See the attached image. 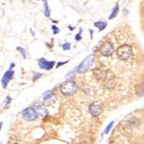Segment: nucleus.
Wrapping results in <instances>:
<instances>
[{"label":"nucleus","instance_id":"f257e3e1","mask_svg":"<svg viewBox=\"0 0 144 144\" xmlns=\"http://www.w3.org/2000/svg\"><path fill=\"white\" fill-rule=\"evenodd\" d=\"M94 61H95V55L94 54H89L76 67V72L80 74L86 73L92 66V65L94 64Z\"/></svg>","mask_w":144,"mask_h":144},{"label":"nucleus","instance_id":"f03ea898","mask_svg":"<svg viewBox=\"0 0 144 144\" xmlns=\"http://www.w3.org/2000/svg\"><path fill=\"white\" fill-rule=\"evenodd\" d=\"M61 91L63 95L65 96H72L77 91V85L74 81L72 79L65 81L62 85L61 86Z\"/></svg>","mask_w":144,"mask_h":144},{"label":"nucleus","instance_id":"7ed1b4c3","mask_svg":"<svg viewBox=\"0 0 144 144\" xmlns=\"http://www.w3.org/2000/svg\"><path fill=\"white\" fill-rule=\"evenodd\" d=\"M116 54H117L118 58L122 61H127L133 55V49L130 45L124 44L117 48Z\"/></svg>","mask_w":144,"mask_h":144},{"label":"nucleus","instance_id":"20e7f679","mask_svg":"<svg viewBox=\"0 0 144 144\" xmlns=\"http://www.w3.org/2000/svg\"><path fill=\"white\" fill-rule=\"evenodd\" d=\"M99 52L102 55L104 56H111L114 53V46L113 44L111 43V41H105L102 46L100 47V49H99Z\"/></svg>","mask_w":144,"mask_h":144},{"label":"nucleus","instance_id":"39448f33","mask_svg":"<svg viewBox=\"0 0 144 144\" xmlns=\"http://www.w3.org/2000/svg\"><path fill=\"white\" fill-rule=\"evenodd\" d=\"M21 114H22V116H23V118L24 119V120L29 121V122L35 121L37 118V116H38L37 113L36 112V111H35V109L31 108V107L26 108L25 110H23V111H22Z\"/></svg>","mask_w":144,"mask_h":144},{"label":"nucleus","instance_id":"423d86ee","mask_svg":"<svg viewBox=\"0 0 144 144\" xmlns=\"http://www.w3.org/2000/svg\"><path fill=\"white\" fill-rule=\"evenodd\" d=\"M103 111V104L100 102H94L89 106V112L94 117L98 116Z\"/></svg>","mask_w":144,"mask_h":144},{"label":"nucleus","instance_id":"0eeeda50","mask_svg":"<svg viewBox=\"0 0 144 144\" xmlns=\"http://www.w3.org/2000/svg\"><path fill=\"white\" fill-rule=\"evenodd\" d=\"M55 64L56 62L54 61H47L44 58H40L38 60V66L40 69H43V70H47V71L51 70V69L54 68Z\"/></svg>","mask_w":144,"mask_h":144},{"label":"nucleus","instance_id":"6e6552de","mask_svg":"<svg viewBox=\"0 0 144 144\" xmlns=\"http://www.w3.org/2000/svg\"><path fill=\"white\" fill-rule=\"evenodd\" d=\"M13 76H14V71L13 70H8L4 73V74L3 75V77H2V79H1V84H2L3 88L7 87L9 82L13 79Z\"/></svg>","mask_w":144,"mask_h":144},{"label":"nucleus","instance_id":"1a4fd4ad","mask_svg":"<svg viewBox=\"0 0 144 144\" xmlns=\"http://www.w3.org/2000/svg\"><path fill=\"white\" fill-rule=\"evenodd\" d=\"M36 112L37 113V115L41 116H45L48 115V111L47 109L44 107L43 105H36Z\"/></svg>","mask_w":144,"mask_h":144},{"label":"nucleus","instance_id":"9d476101","mask_svg":"<svg viewBox=\"0 0 144 144\" xmlns=\"http://www.w3.org/2000/svg\"><path fill=\"white\" fill-rule=\"evenodd\" d=\"M107 22L106 21H98L94 23V26L96 27L97 29H98V31H103L106 27H107Z\"/></svg>","mask_w":144,"mask_h":144},{"label":"nucleus","instance_id":"9b49d317","mask_svg":"<svg viewBox=\"0 0 144 144\" xmlns=\"http://www.w3.org/2000/svg\"><path fill=\"white\" fill-rule=\"evenodd\" d=\"M118 13H119V4L116 3V5L114 6L113 10L111 11V13L110 16H109L108 19H109V20H111V19L115 18V17L118 15Z\"/></svg>","mask_w":144,"mask_h":144},{"label":"nucleus","instance_id":"f8f14e48","mask_svg":"<svg viewBox=\"0 0 144 144\" xmlns=\"http://www.w3.org/2000/svg\"><path fill=\"white\" fill-rule=\"evenodd\" d=\"M43 3V12H44V16L46 17L50 16V9H49L48 4L47 0H41Z\"/></svg>","mask_w":144,"mask_h":144},{"label":"nucleus","instance_id":"ddd939ff","mask_svg":"<svg viewBox=\"0 0 144 144\" xmlns=\"http://www.w3.org/2000/svg\"><path fill=\"white\" fill-rule=\"evenodd\" d=\"M16 50L20 52V54H22V56H23V58L25 60L27 58V55H26V51L25 49H24L23 48H22V47H17L16 48Z\"/></svg>","mask_w":144,"mask_h":144},{"label":"nucleus","instance_id":"4468645a","mask_svg":"<svg viewBox=\"0 0 144 144\" xmlns=\"http://www.w3.org/2000/svg\"><path fill=\"white\" fill-rule=\"evenodd\" d=\"M113 125H114V121H111V123L107 125V127H106L105 130V135H108V134L110 133V131L111 130V128L113 127Z\"/></svg>","mask_w":144,"mask_h":144},{"label":"nucleus","instance_id":"2eb2a0df","mask_svg":"<svg viewBox=\"0 0 144 144\" xmlns=\"http://www.w3.org/2000/svg\"><path fill=\"white\" fill-rule=\"evenodd\" d=\"M54 96V91H47L45 93V95H44V101H47L48 100V99H50L52 97Z\"/></svg>","mask_w":144,"mask_h":144},{"label":"nucleus","instance_id":"dca6fc26","mask_svg":"<svg viewBox=\"0 0 144 144\" xmlns=\"http://www.w3.org/2000/svg\"><path fill=\"white\" fill-rule=\"evenodd\" d=\"M82 32H83V29H82L81 27H80V28H79V32L76 35L75 37H74V39H75V41H80V40L82 39V37H81V34H82Z\"/></svg>","mask_w":144,"mask_h":144},{"label":"nucleus","instance_id":"f3484780","mask_svg":"<svg viewBox=\"0 0 144 144\" xmlns=\"http://www.w3.org/2000/svg\"><path fill=\"white\" fill-rule=\"evenodd\" d=\"M11 98L10 97H7L5 101H4V109H8L11 105Z\"/></svg>","mask_w":144,"mask_h":144},{"label":"nucleus","instance_id":"a211bd4d","mask_svg":"<svg viewBox=\"0 0 144 144\" xmlns=\"http://www.w3.org/2000/svg\"><path fill=\"white\" fill-rule=\"evenodd\" d=\"M62 49L63 50H70L71 49V43H67V41H66L65 43L62 44Z\"/></svg>","mask_w":144,"mask_h":144},{"label":"nucleus","instance_id":"6ab92c4d","mask_svg":"<svg viewBox=\"0 0 144 144\" xmlns=\"http://www.w3.org/2000/svg\"><path fill=\"white\" fill-rule=\"evenodd\" d=\"M51 29H52V30H53V34L54 35H57V34H59L60 33V29L57 27L56 25H52L51 26Z\"/></svg>","mask_w":144,"mask_h":144},{"label":"nucleus","instance_id":"aec40b11","mask_svg":"<svg viewBox=\"0 0 144 144\" xmlns=\"http://www.w3.org/2000/svg\"><path fill=\"white\" fill-rule=\"evenodd\" d=\"M68 61H63V62H58V63L56 64V68H60V66H61L65 65V64H66V63H68Z\"/></svg>","mask_w":144,"mask_h":144},{"label":"nucleus","instance_id":"412c9836","mask_svg":"<svg viewBox=\"0 0 144 144\" xmlns=\"http://www.w3.org/2000/svg\"><path fill=\"white\" fill-rule=\"evenodd\" d=\"M89 32H90V36H91V39L93 38V30L92 29H89Z\"/></svg>","mask_w":144,"mask_h":144},{"label":"nucleus","instance_id":"4be33fe9","mask_svg":"<svg viewBox=\"0 0 144 144\" xmlns=\"http://www.w3.org/2000/svg\"><path fill=\"white\" fill-rule=\"evenodd\" d=\"M14 66H15V64H14V63H11V66H10V69H9V70H12Z\"/></svg>","mask_w":144,"mask_h":144},{"label":"nucleus","instance_id":"5701e85b","mask_svg":"<svg viewBox=\"0 0 144 144\" xmlns=\"http://www.w3.org/2000/svg\"><path fill=\"white\" fill-rule=\"evenodd\" d=\"M68 29H70V30H73V29H75V27H72V26H69V27H68Z\"/></svg>","mask_w":144,"mask_h":144},{"label":"nucleus","instance_id":"b1692460","mask_svg":"<svg viewBox=\"0 0 144 144\" xmlns=\"http://www.w3.org/2000/svg\"><path fill=\"white\" fill-rule=\"evenodd\" d=\"M2 127H3V122H0V130H1Z\"/></svg>","mask_w":144,"mask_h":144},{"label":"nucleus","instance_id":"393cba45","mask_svg":"<svg viewBox=\"0 0 144 144\" xmlns=\"http://www.w3.org/2000/svg\"><path fill=\"white\" fill-rule=\"evenodd\" d=\"M12 144H18V143H12Z\"/></svg>","mask_w":144,"mask_h":144}]
</instances>
